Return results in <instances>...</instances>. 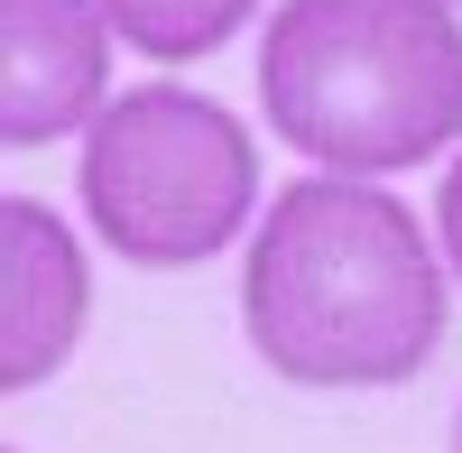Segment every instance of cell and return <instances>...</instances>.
Masks as SVG:
<instances>
[{"label": "cell", "instance_id": "6da1fadb", "mask_svg": "<svg viewBox=\"0 0 462 453\" xmlns=\"http://www.w3.org/2000/svg\"><path fill=\"white\" fill-rule=\"evenodd\" d=\"M444 269L379 176L315 167L278 185L250 232L241 333L296 389H398L444 343Z\"/></svg>", "mask_w": 462, "mask_h": 453}, {"label": "cell", "instance_id": "7a4b0ae2", "mask_svg": "<svg viewBox=\"0 0 462 453\" xmlns=\"http://www.w3.org/2000/svg\"><path fill=\"white\" fill-rule=\"evenodd\" d=\"M259 121L342 176H407L462 148L453 0H278L259 28Z\"/></svg>", "mask_w": 462, "mask_h": 453}, {"label": "cell", "instance_id": "3957f363", "mask_svg": "<svg viewBox=\"0 0 462 453\" xmlns=\"http://www.w3.org/2000/svg\"><path fill=\"white\" fill-rule=\"evenodd\" d=\"M74 195L111 259L204 269L259 222V139L195 84H130L93 111Z\"/></svg>", "mask_w": 462, "mask_h": 453}, {"label": "cell", "instance_id": "277c9868", "mask_svg": "<svg viewBox=\"0 0 462 453\" xmlns=\"http://www.w3.org/2000/svg\"><path fill=\"white\" fill-rule=\"evenodd\" d=\"M102 0H0V148H56L111 102Z\"/></svg>", "mask_w": 462, "mask_h": 453}, {"label": "cell", "instance_id": "5b68a950", "mask_svg": "<svg viewBox=\"0 0 462 453\" xmlns=\"http://www.w3.org/2000/svg\"><path fill=\"white\" fill-rule=\"evenodd\" d=\"M93 324V269L56 204L0 195V389H47Z\"/></svg>", "mask_w": 462, "mask_h": 453}, {"label": "cell", "instance_id": "8992f818", "mask_svg": "<svg viewBox=\"0 0 462 453\" xmlns=\"http://www.w3.org/2000/svg\"><path fill=\"white\" fill-rule=\"evenodd\" d=\"M121 47L148 65H204L259 19V0H102Z\"/></svg>", "mask_w": 462, "mask_h": 453}, {"label": "cell", "instance_id": "52a82bcc", "mask_svg": "<svg viewBox=\"0 0 462 453\" xmlns=\"http://www.w3.org/2000/svg\"><path fill=\"white\" fill-rule=\"evenodd\" d=\"M435 241H444L453 278H462V148L444 158V185H435Z\"/></svg>", "mask_w": 462, "mask_h": 453}, {"label": "cell", "instance_id": "ba28073f", "mask_svg": "<svg viewBox=\"0 0 462 453\" xmlns=\"http://www.w3.org/2000/svg\"><path fill=\"white\" fill-rule=\"evenodd\" d=\"M453 453H462V407H453Z\"/></svg>", "mask_w": 462, "mask_h": 453}, {"label": "cell", "instance_id": "9c48e42d", "mask_svg": "<svg viewBox=\"0 0 462 453\" xmlns=\"http://www.w3.org/2000/svg\"><path fill=\"white\" fill-rule=\"evenodd\" d=\"M453 10H462V0H453Z\"/></svg>", "mask_w": 462, "mask_h": 453}]
</instances>
